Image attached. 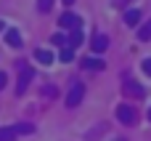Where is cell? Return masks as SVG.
I'll list each match as a JSON object with an SVG mask.
<instances>
[{"label":"cell","instance_id":"obj_10","mask_svg":"<svg viewBox=\"0 0 151 141\" xmlns=\"http://www.w3.org/2000/svg\"><path fill=\"white\" fill-rule=\"evenodd\" d=\"M82 67H85V69H93V72H101L106 64H104L101 59H96V56H93V59H82Z\"/></svg>","mask_w":151,"mask_h":141},{"label":"cell","instance_id":"obj_8","mask_svg":"<svg viewBox=\"0 0 151 141\" xmlns=\"http://www.w3.org/2000/svg\"><path fill=\"white\" fill-rule=\"evenodd\" d=\"M138 21H141V11H138V8H127V11H125V24H127V27H135Z\"/></svg>","mask_w":151,"mask_h":141},{"label":"cell","instance_id":"obj_1","mask_svg":"<svg viewBox=\"0 0 151 141\" xmlns=\"http://www.w3.org/2000/svg\"><path fill=\"white\" fill-rule=\"evenodd\" d=\"M85 99V85L82 83H74L72 88H69V93H66V107L72 109V107H80V101Z\"/></svg>","mask_w":151,"mask_h":141},{"label":"cell","instance_id":"obj_11","mask_svg":"<svg viewBox=\"0 0 151 141\" xmlns=\"http://www.w3.org/2000/svg\"><path fill=\"white\" fill-rule=\"evenodd\" d=\"M66 43H69V48H77V45L82 43V32H80V29H72L69 37H66Z\"/></svg>","mask_w":151,"mask_h":141},{"label":"cell","instance_id":"obj_15","mask_svg":"<svg viewBox=\"0 0 151 141\" xmlns=\"http://www.w3.org/2000/svg\"><path fill=\"white\" fill-rule=\"evenodd\" d=\"M58 56H61V61H64V64H69V61L74 59V48H64Z\"/></svg>","mask_w":151,"mask_h":141},{"label":"cell","instance_id":"obj_16","mask_svg":"<svg viewBox=\"0 0 151 141\" xmlns=\"http://www.w3.org/2000/svg\"><path fill=\"white\" fill-rule=\"evenodd\" d=\"M53 3H56V0H37V8H40V13H48V11L53 8Z\"/></svg>","mask_w":151,"mask_h":141},{"label":"cell","instance_id":"obj_5","mask_svg":"<svg viewBox=\"0 0 151 141\" xmlns=\"http://www.w3.org/2000/svg\"><path fill=\"white\" fill-rule=\"evenodd\" d=\"M58 24H61L64 29H77V27H80V19H77L74 13H69V11H66V13H61Z\"/></svg>","mask_w":151,"mask_h":141},{"label":"cell","instance_id":"obj_13","mask_svg":"<svg viewBox=\"0 0 151 141\" xmlns=\"http://www.w3.org/2000/svg\"><path fill=\"white\" fill-rule=\"evenodd\" d=\"M13 139H16L13 128H0V141H13Z\"/></svg>","mask_w":151,"mask_h":141},{"label":"cell","instance_id":"obj_9","mask_svg":"<svg viewBox=\"0 0 151 141\" xmlns=\"http://www.w3.org/2000/svg\"><path fill=\"white\" fill-rule=\"evenodd\" d=\"M35 59H37L40 64H53L56 56H53L50 51H45V48H37V51H35Z\"/></svg>","mask_w":151,"mask_h":141},{"label":"cell","instance_id":"obj_14","mask_svg":"<svg viewBox=\"0 0 151 141\" xmlns=\"http://www.w3.org/2000/svg\"><path fill=\"white\" fill-rule=\"evenodd\" d=\"M13 131H16V133H32L35 125H32V123H19V125H13Z\"/></svg>","mask_w":151,"mask_h":141},{"label":"cell","instance_id":"obj_19","mask_svg":"<svg viewBox=\"0 0 151 141\" xmlns=\"http://www.w3.org/2000/svg\"><path fill=\"white\" fill-rule=\"evenodd\" d=\"M53 43H56V45H64L66 37H64V35H53Z\"/></svg>","mask_w":151,"mask_h":141},{"label":"cell","instance_id":"obj_7","mask_svg":"<svg viewBox=\"0 0 151 141\" xmlns=\"http://www.w3.org/2000/svg\"><path fill=\"white\" fill-rule=\"evenodd\" d=\"M5 43H8L11 48H21L24 40H21V35H19L16 29H5Z\"/></svg>","mask_w":151,"mask_h":141},{"label":"cell","instance_id":"obj_18","mask_svg":"<svg viewBox=\"0 0 151 141\" xmlns=\"http://www.w3.org/2000/svg\"><path fill=\"white\" fill-rule=\"evenodd\" d=\"M141 67H143V72H146V75H151V59H143V64H141Z\"/></svg>","mask_w":151,"mask_h":141},{"label":"cell","instance_id":"obj_2","mask_svg":"<svg viewBox=\"0 0 151 141\" xmlns=\"http://www.w3.org/2000/svg\"><path fill=\"white\" fill-rule=\"evenodd\" d=\"M117 120H119L122 125H135L138 115H135V109H133L130 104H119V107H117Z\"/></svg>","mask_w":151,"mask_h":141},{"label":"cell","instance_id":"obj_12","mask_svg":"<svg viewBox=\"0 0 151 141\" xmlns=\"http://www.w3.org/2000/svg\"><path fill=\"white\" fill-rule=\"evenodd\" d=\"M138 40H143V43L151 40V21H149V24H143V27L138 29Z\"/></svg>","mask_w":151,"mask_h":141},{"label":"cell","instance_id":"obj_4","mask_svg":"<svg viewBox=\"0 0 151 141\" xmlns=\"http://www.w3.org/2000/svg\"><path fill=\"white\" fill-rule=\"evenodd\" d=\"M109 48V37L106 35H93V40H90V51L93 53H104Z\"/></svg>","mask_w":151,"mask_h":141},{"label":"cell","instance_id":"obj_3","mask_svg":"<svg viewBox=\"0 0 151 141\" xmlns=\"http://www.w3.org/2000/svg\"><path fill=\"white\" fill-rule=\"evenodd\" d=\"M19 67H21V75H19V85H16V93L21 96V93L27 91V85H29V80L35 77V72H32V69H27L24 64H19Z\"/></svg>","mask_w":151,"mask_h":141},{"label":"cell","instance_id":"obj_22","mask_svg":"<svg viewBox=\"0 0 151 141\" xmlns=\"http://www.w3.org/2000/svg\"><path fill=\"white\" fill-rule=\"evenodd\" d=\"M149 120H151V109H149Z\"/></svg>","mask_w":151,"mask_h":141},{"label":"cell","instance_id":"obj_17","mask_svg":"<svg viewBox=\"0 0 151 141\" xmlns=\"http://www.w3.org/2000/svg\"><path fill=\"white\" fill-rule=\"evenodd\" d=\"M56 93H58V91H56V85H45V88H42V96H50V99H53Z\"/></svg>","mask_w":151,"mask_h":141},{"label":"cell","instance_id":"obj_21","mask_svg":"<svg viewBox=\"0 0 151 141\" xmlns=\"http://www.w3.org/2000/svg\"><path fill=\"white\" fill-rule=\"evenodd\" d=\"M72 3H74V0H64V5H72Z\"/></svg>","mask_w":151,"mask_h":141},{"label":"cell","instance_id":"obj_20","mask_svg":"<svg viewBox=\"0 0 151 141\" xmlns=\"http://www.w3.org/2000/svg\"><path fill=\"white\" fill-rule=\"evenodd\" d=\"M5 83H8V75H5V72H0V91L5 88Z\"/></svg>","mask_w":151,"mask_h":141},{"label":"cell","instance_id":"obj_6","mask_svg":"<svg viewBox=\"0 0 151 141\" xmlns=\"http://www.w3.org/2000/svg\"><path fill=\"white\" fill-rule=\"evenodd\" d=\"M125 93H127V96H135V99H143V96H146L143 85H138V83H133V80H125Z\"/></svg>","mask_w":151,"mask_h":141}]
</instances>
